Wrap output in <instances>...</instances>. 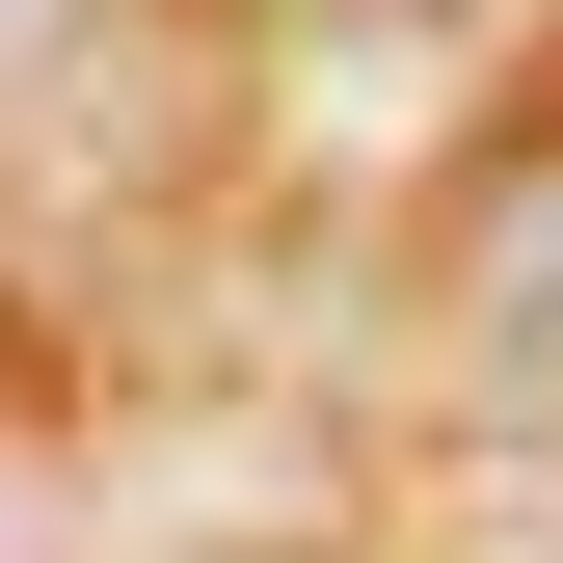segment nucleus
Here are the masks:
<instances>
[]
</instances>
